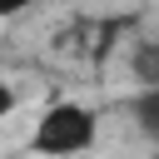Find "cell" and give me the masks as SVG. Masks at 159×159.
Instances as JSON below:
<instances>
[{
	"instance_id": "1",
	"label": "cell",
	"mask_w": 159,
	"mask_h": 159,
	"mask_svg": "<svg viewBox=\"0 0 159 159\" xmlns=\"http://www.w3.org/2000/svg\"><path fill=\"white\" fill-rule=\"evenodd\" d=\"M99 144V109L84 99H50L30 124V149L40 159H80Z\"/></svg>"
},
{
	"instance_id": "2",
	"label": "cell",
	"mask_w": 159,
	"mask_h": 159,
	"mask_svg": "<svg viewBox=\"0 0 159 159\" xmlns=\"http://www.w3.org/2000/svg\"><path fill=\"white\" fill-rule=\"evenodd\" d=\"M10 109H15V84H10V75L0 65V119H10Z\"/></svg>"
},
{
	"instance_id": "3",
	"label": "cell",
	"mask_w": 159,
	"mask_h": 159,
	"mask_svg": "<svg viewBox=\"0 0 159 159\" xmlns=\"http://www.w3.org/2000/svg\"><path fill=\"white\" fill-rule=\"evenodd\" d=\"M35 0H0V20H15V15H25Z\"/></svg>"
}]
</instances>
